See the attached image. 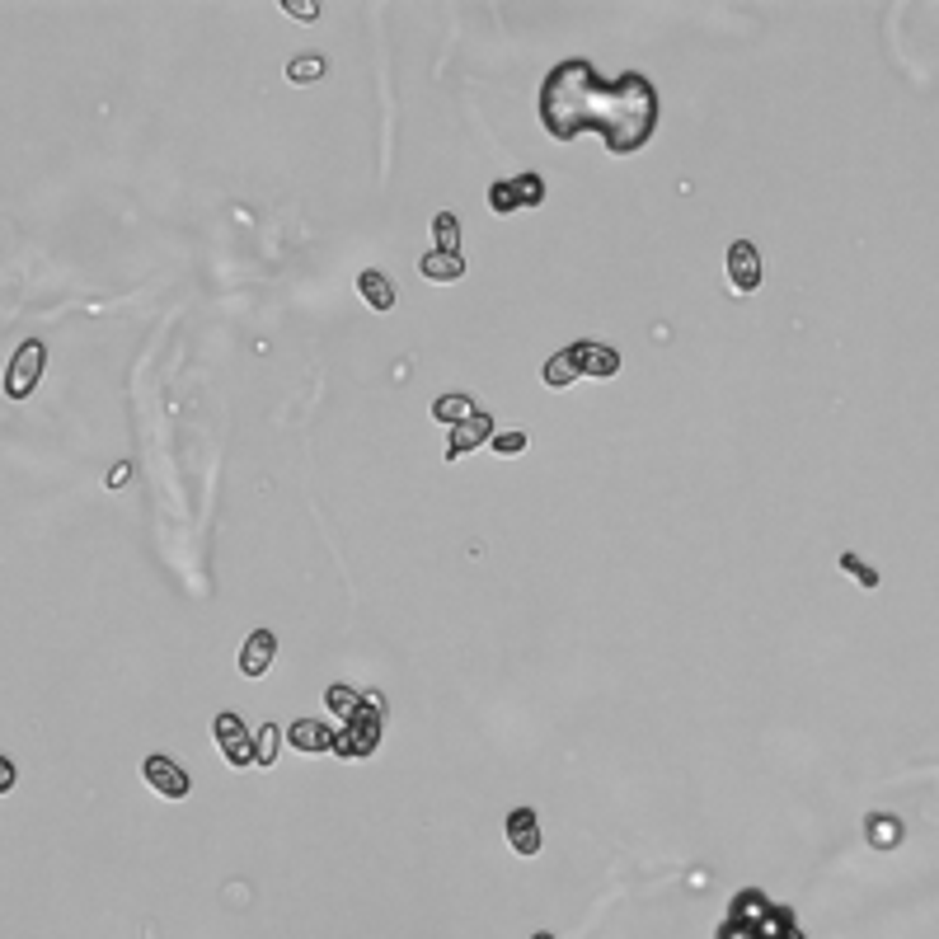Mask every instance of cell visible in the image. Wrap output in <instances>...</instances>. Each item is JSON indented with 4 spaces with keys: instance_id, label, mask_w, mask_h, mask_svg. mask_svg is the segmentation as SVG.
I'll return each instance as SVG.
<instances>
[{
    "instance_id": "obj_21",
    "label": "cell",
    "mask_w": 939,
    "mask_h": 939,
    "mask_svg": "<svg viewBox=\"0 0 939 939\" xmlns=\"http://www.w3.org/2000/svg\"><path fill=\"white\" fill-rule=\"evenodd\" d=\"M278 738H282L278 724H263V733L254 738V747H259V766H273V761H278Z\"/></svg>"
},
{
    "instance_id": "obj_8",
    "label": "cell",
    "mask_w": 939,
    "mask_h": 939,
    "mask_svg": "<svg viewBox=\"0 0 939 939\" xmlns=\"http://www.w3.org/2000/svg\"><path fill=\"white\" fill-rule=\"evenodd\" d=\"M728 287L738 296H752L761 287V254H756L752 240H738L728 249Z\"/></svg>"
},
{
    "instance_id": "obj_3",
    "label": "cell",
    "mask_w": 939,
    "mask_h": 939,
    "mask_svg": "<svg viewBox=\"0 0 939 939\" xmlns=\"http://www.w3.org/2000/svg\"><path fill=\"white\" fill-rule=\"evenodd\" d=\"M376 742H381V719L362 705L353 719H343V728L334 733V752L339 756H367V752H376Z\"/></svg>"
},
{
    "instance_id": "obj_16",
    "label": "cell",
    "mask_w": 939,
    "mask_h": 939,
    "mask_svg": "<svg viewBox=\"0 0 939 939\" xmlns=\"http://www.w3.org/2000/svg\"><path fill=\"white\" fill-rule=\"evenodd\" d=\"M432 414L456 428V423H465V418H475L479 409H475V400H465V395H442V400L432 404Z\"/></svg>"
},
{
    "instance_id": "obj_11",
    "label": "cell",
    "mask_w": 939,
    "mask_h": 939,
    "mask_svg": "<svg viewBox=\"0 0 939 939\" xmlns=\"http://www.w3.org/2000/svg\"><path fill=\"white\" fill-rule=\"evenodd\" d=\"M508 841L517 855H536L540 850V817L531 808H512L508 813Z\"/></svg>"
},
{
    "instance_id": "obj_20",
    "label": "cell",
    "mask_w": 939,
    "mask_h": 939,
    "mask_svg": "<svg viewBox=\"0 0 939 939\" xmlns=\"http://www.w3.org/2000/svg\"><path fill=\"white\" fill-rule=\"evenodd\" d=\"M320 76H324V57H296V62L287 66V80H292V85H315Z\"/></svg>"
},
{
    "instance_id": "obj_4",
    "label": "cell",
    "mask_w": 939,
    "mask_h": 939,
    "mask_svg": "<svg viewBox=\"0 0 939 939\" xmlns=\"http://www.w3.org/2000/svg\"><path fill=\"white\" fill-rule=\"evenodd\" d=\"M141 775H146V785L160 794V799H188V770L174 761V756L165 752H151L146 761H141Z\"/></svg>"
},
{
    "instance_id": "obj_22",
    "label": "cell",
    "mask_w": 939,
    "mask_h": 939,
    "mask_svg": "<svg viewBox=\"0 0 939 939\" xmlns=\"http://www.w3.org/2000/svg\"><path fill=\"white\" fill-rule=\"evenodd\" d=\"M841 569H846V573H850V578H860V583H864V587H878V573H874V569H869V564H864V559H860V555H850V550H846V555H841Z\"/></svg>"
},
{
    "instance_id": "obj_15",
    "label": "cell",
    "mask_w": 939,
    "mask_h": 939,
    "mask_svg": "<svg viewBox=\"0 0 939 939\" xmlns=\"http://www.w3.org/2000/svg\"><path fill=\"white\" fill-rule=\"evenodd\" d=\"M864 836H869V846L893 850V846H902V822H897V817H888V813H878V817H869V822H864Z\"/></svg>"
},
{
    "instance_id": "obj_6",
    "label": "cell",
    "mask_w": 939,
    "mask_h": 939,
    "mask_svg": "<svg viewBox=\"0 0 939 939\" xmlns=\"http://www.w3.org/2000/svg\"><path fill=\"white\" fill-rule=\"evenodd\" d=\"M216 747L231 766H259V747L245 738V724L240 714H216Z\"/></svg>"
},
{
    "instance_id": "obj_13",
    "label": "cell",
    "mask_w": 939,
    "mask_h": 939,
    "mask_svg": "<svg viewBox=\"0 0 939 939\" xmlns=\"http://www.w3.org/2000/svg\"><path fill=\"white\" fill-rule=\"evenodd\" d=\"M357 292H362V301H367L376 315L395 310V287H390V278H385V273H376V268H367V273L357 278Z\"/></svg>"
},
{
    "instance_id": "obj_5",
    "label": "cell",
    "mask_w": 939,
    "mask_h": 939,
    "mask_svg": "<svg viewBox=\"0 0 939 939\" xmlns=\"http://www.w3.org/2000/svg\"><path fill=\"white\" fill-rule=\"evenodd\" d=\"M43 362H47L43 339H29L24 348H19L15 362H10V381H5V390H10V400H29V395H33V385H38V376H43Z\"/></svg>"
},
{
    "instance_id": "obj_10",
    "label": "cell",
    "mask_w": 939,
    "mask_h": 939,
    "mask_svg": "<svg viewBox=\"0 0 939 939\" xmlns=\"http://www.w3.org/2000/svg\"><path fill=\"white\" fill-rule=\"evenodd\" d=\"M489 432H493L489 414H475V418H465V423H456V428H451V437H447V461L470 456L479 442H489Z\"/></svg>"
},
{
    "instance_id": "obj_24",
    "label": "cell",
    "mask_w": 939,
    "mask_h": 939,
    "mask_svg": "<svg viewBox=\"0 0 939 939\" xmlns=\"http://www.w3.org/2000/svg\"><path fill=\"white\" fill-rule=\"evenodd\" d=\"M287 15H292V19H315L320 10H315V5H287Z\"/></svg>"
},
{
    "instance_id": "obj_17",
    "label": "cell",
    "mask_w": 939,
    "mask_h": 939,
    "mask_svg": "<svg viewBox=\"0 0 939 939\" xmlns=\"http://www.w3.org/2000/svg\"><path fill=\"white\" fill-rule=\"evenodd\" d=\"M432 231H437V249H442V254H461V221L451 212L432 216Z\"/></svg>"
},
{
    "instance_id": "obj_1",
    "label": "cell",
    "mask_w": 939,
    "mask_h": 939,
    "mask_svg": "<svg viewBox=\"0 0 939 939\" xmlns=\"http://www.w3.org/2000/svg\"><path fill=\"white\" fill-rule=\"evenodd\" d=\"M540 123L555 141L597 132L611 155H634L658 127V94L639 71L606 80L592 62L573 57L559 62L540 85Z\"/></svg>"
},
{
    "instance_id": "obj_23",
    "label": "cell",
    "mask_w": 939,
    "mask_h": 939,
    "mask_svg": "<svg viewBox=\"0 0 939 939\" xmlns=\"http://www.w3.org/2000/svg\"><path fill=\"white\" fill-rule=\"evenodd\" d=\"M493 451H498V456H517V451H526V432H498V437H493Z\"/></svg>"
},
{
    "instance_id": "obj_18",
    "label": "cell",
    "mask_w": 939,
    "mask_h": 939,
    "mask_svg": "<svg viewBox=\"0 0 939 939\" xmlns=\"http://www.w3.org/2000/svg\"><path fill=\"white\" fill-rule=\"evenodd\" d=\"M573 381H578V367L569 362V353H555L545 362V385H550V390H564V385H573Z\"/></svg>"
},
{
    "instance_id": "obj_19",
    "label": "cell",
    "mask_w": 939,
    "mask_h": 939,
    "mask_svg": "<svg viewBox=\"0 0 939 939\" xmlns=\"http://www.w3.org/2000/svg\"><path fill=\"white\" fill-rule=\"evenodd\" d=\"M324 700H329V709H334V714H343V719H353L357 709L367 705V700H362L353 686H329V691H324Z\"/></svg>"
},
{
    "instance_id": "obj_12",
    "label": "cell",
    "mask_w": 939,
    "mask_h": 939,
    "mask_svg": "<svg viewBox=\"0 0 939 939\" xmlns=\"http://www.w3.org/2000/svg\"><path fill=\"white\" fill-rule=\"evenodd\" d=\"M287 738H292L296 752H334V728L310 724V719H296V724L287 728Z\"/></svg>"
},
{
    "instance_id": "obj_25",
    "label": "cell",
    "mask_w": 939,
    "mask_h": 939,
    "mask_svg": "<svg viewBox=\"0 0 939 939\" xmlns=\"http://www.w3.org/2000/svg\"><path fill=\"white\" fill-rule=\"evenodd\" d=\"M531 939H555V935H550V930H540V935H531Z\"/></svg>"
},
{
    "instance_id": "obj_2",
    "label": "cell",
    "mask_w": 939,
    "mask_h": 939,
    "mask_svg": "<svg viewBox=\"0 0 939 939\" xmlns=\"http://www.w3.org/2000/svg\"><path fill=\"white\" fill-rule=\"evenodd\" d=\"M545 202V179L540 174H517V179H503V184L489 188V207L498 216H512L522 207H540Z\"/></svg>"
},
{
    "instance_id": "obj_9",
    "label": "cell",
    "mask_w": 939,
    "mask_h": 939,
    "mask_svg": "<svg viewBox=\"0 0 939 939\" xmlns=\"http://www.w3.org/2000/svg\"><path fill=\"white\" fill-rule=\"evenodd\" d=\"M273 658H278V639L268 630H254L245 639V648H240V672H245V677H263V672L273 667Z\"/></svg>"
},
{
    "instance_id": "obj_14",
    "label": "cell",
    "mask_w": 939,
    "mask_h": 939,
    "mask_svg": "<svg viewBox=\"0 0 939 939\" xmlns=\"http://www.w3.org/2000/svg\"><path fill=\"white\" fill-rule=\"evenodd\" d=\"M418 268H423V278H428V282H456V278H465L461 254H442V249H428Z\"/></svg>"
},
{
    "instance_id": "obj_7",
    "label": "cell",
    "mask_w": 939,
    "mask_h": 939,
    "mask_svg": "<svg viewBox=\"0 0 939 939\" xmlns=\"http://www.w3.org/2000/svg\"><path fill=\"white\" fill-rule=\"evenodd\" d=\"M569 362L578 367V376H592V381H606V376H616L620 371V353L616 348H606V343H597V339L573 343Z\"/></svg>"
}]
</instances>
